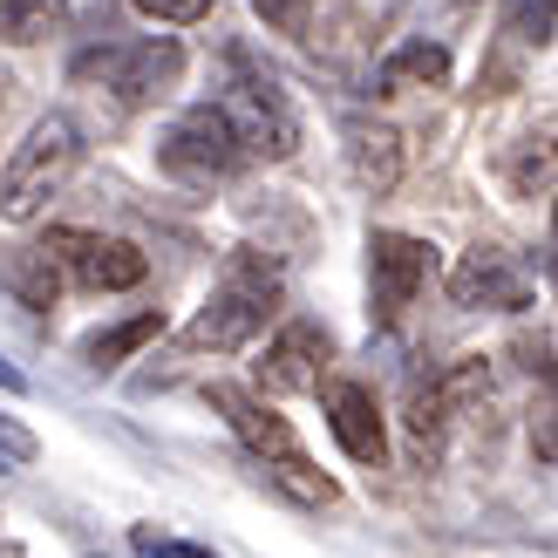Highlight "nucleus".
Returning a JSON list of instances; mask_svg holds the SVG:
<instances>
[{
  "mask_svg": "<svg viewBox=\"0 0 558 558\" xmlns=\"http://www.w3.org/2000/svg\"><path fill=\"white\" fill-rule=\"evenodd\" d=\"M75 171H82V130H75V117L48 109V117L14 144L8 171H0V218H8V226H35L48 211V198L69 191Z\"/></svg>",
  "mask_w": 558,
  "mask_h": 558,
  "instance_id": "f257e3e1",
  "label": "nucleus"
},
{
  "mask_svg": "<svg viewBox=\"0 0 558 558\" xmlns=\"http://www.w3.org/2000/svg\"><path fill=\"white\" fill-rule=\"evenodd\" d=\"M272 306H279V266L266 253H253V245H239L226 279L211 287V300L191 314L184 341L191 348H211V354H239V348L259 341V327H266Z\"/></svg>",
  "mask_w": 558,
  "mask_h": 558,
  "instance_id": "f03ea898",
  "label": "nucleus"
},
{
  "mask_svg": "<svg viewBox=\"0 0 558 558\" xmlns=\"http://www.w3.org/2000/svg\"><path fill=\"white\" fill-rule=\"evenodd\" d=\"M211 102L226 109V123L239 130L245 157H272L279 163V157L300 150V109H293V96L279 89V75H266L245 48L226 54V82H218Z\"/></svg>",
  "mask_w": 558,
  "mask_h": 558,
  "instance_id": "7ed1b4c3",
  "label": "nucleus"
},
{
  "mask_svg": "<svg viewBox=\"0 0 558 558\" xmlns=\"http://www.w3.org/2000/svg\"><path fill=\"white\" fill-rule=\"evenodd\" d=\"M157 163H163V178L211 191V184H226L239 163H245V144H239V130L226 123V109H218V102H191L184 117L163 123Z\"/></svg>",
  "mask_w": 558,
  "mask_h": 558,
  "instance_id": "20e7f679",
  "label": "nucleus"
},
{
  "mask_svg": "<svg viewBox=\"0 0 558 558\" xmlns=\"http://www.w3.org/2000/svg\"><path fill=\"white\" fill-rule=\"evenodd\" d=\"M184 75V41L178 35H144V41H109L75 54V82H102L117 102H157L163 89H178Z\"/></svg>",
  "mask_w": 558,
  "mask_h": 558,
  "instance_id": "39448f33",
  "label": "nucleus"
},
{
  "mask_svg": "<svg viewBox=\"0 0 558 558\" xmlns=\"http://www.w3.org/2000/svg\"><path fill=\"white\" fill-rule=\"evenodd\" d=\"M41 253L62 266L75 287H89V293H130V287H144V245H130V239H102V232H82V226H54L41 239Z\"/></svg>",
  "mask_w": 558,
  "mask_h": 558,
  "instance_id": "423d86ee",
  "label": "nucleus"
},
{
  "mask_svg": "<svg viewBox=\"0 0 558 558\" xmlns=\"http://www.w3.org/2000/svg\"><path fill=\"white\" fill-rule=\"evenodd\" d=\"M259 396H314L327 375V333L314 320H287L259 354Z\"/></svg>",
  "mask_w": 558,
  "mask_h": 558,
  "instance_id": "0eeeda50",
  "label": "nucleus"
},
{
  "mask_svg": "<svg viewBox=\"0 0 558 558\" xmlns=\"http://www.w3.org/2000/svg\"><path fill=\"white\" fill-rule=\"evenodd\" d=\"M429 279V245L409 232H375L368 239V287H375V320H402V306Z\"/></svg>",
  "mask_w": 558,
  "mask_h": 558,
  "instance_id": "6e6552de",
  "label": "nucleus"
},
{
  "mask_svg": "<svg viewBox=\"0 0 558 558\" xmlns=\"http://www.w3.org/2000/svg\"><path fill=\"white\" fill-rule=\"evenodd\" d=\"M450 300L457 306H497V314H518V306H532V279L511 266V253H497V245H470V253L450 266Z\"/></svg>",
  "mask_w": 558,
  "mask_h": 558,
  "instance_id": "1a4fd4ad",
  "label": "nucleus"
},
{
  "mask_svg": "<svg viewBox=\"0 0 558 558\" xmlns=\"http://www.w3.org/2000/svg\"><path fill=\"white\" fill-rule=\"evenodd\" d=\"M490 388V368H484V354H463V361H450L442 375H429V381H415V396H409V429L423 436V442H436L442 429H450V415L457 409H470Z\"/></svg>",
  "mask_w": 558,
  "mask_h": 558,
  "instance_id": "9d476101",
  "label": "nucleus"
},
{
  "mask_svg": "<svg viewBox=\"0 0 558 558\" xmlns=\"http://www.w3.org/2000/svg\"><path fill=\"white\" fill-rule=\"evenodd\" d=\"M205 402L232 423V436L253 450L259 463H279V457H300L293 450V429H287V415H272L266 396H253V388H239V381H211L205 388Z\"/></svg>",
  "mask_w": 558,
  "mask_h": 558,
  "instance_id": "9b49d317",
  "label": "nucleus"
},
{
  "mask_svg": "<svg viewBox=\"0 0 558 558\" xmlns=\"http://www.w3.org/2000/svg\"><path fill=\"white\" fill-rule=\"evenodd\" d=\"M341 150H348V178L368 191V198H388L402 184V136L375 123V117H348L341 123Z\"/></svg>",
  "mask_w": 558,
  "mask_h": 558,
  "instance_id": "f8f14e48",
  "label": "nucleus"
},
{
  "mask_svg": "<svg viewBox=\"0 0 558 558\" xmlns=\"http://www.w3.org/2000/svg\"><path fill=\"white\" fill-rule=\"evenodd\" d=\"M320 402H327V429H333V442H341L354 463H381V457H388L381 409H375V396H368L361 381H327Z\"/></svg>",
  "mask_w": 558,
  "mask_h": 558,
  "instance_id": "ddd939ff",
  "label": "nucleus"
},
{
  "mask_svg": "<svg viewBox=\"0 0 558 558\" xmlns=\"http://www.w3.org/2000/svg\"><path fill=\"white\" fill-rule=\"evenodd\" d=\"M375 82H381V96H396V89H442V82H450V48H442V41H402L381 62Z\"/></svg>",
  "mask_w": 558,
  "mask_h": 558,
  "instance_id": "4468645a",
  "label": "nucleus"
},
{
  "mask_svg": "<svg viewBox=\"0 0 558 558\" xmlns=\"http://www.w3.org/2000/svg\"><path fill=\"white\" fill-rule=\"evenodd\" d=\"M69 27V0H0V48H35Z\"/></svg>",
  "mask_w": 558,
  "mask_h": 558,
  "instance_id": "2eb2a0df",
  "label": "nucleus"
},
{
  "mask_svg": "<svg viewBox=\"0 0 558 558\" xmlns=\"http://www.w3.org/2000/svg\"><path fill=\"white\" fill-rule=\"evenodd\" d=\"M0 287H8L21 306L41 314V306H54V293H62V266H54L41 245H35V253H8V259H0Z\"/></svg>",
  "mask_w": 558,
  "mask_h": 558,
  "instance_id": "dca6fc26",
  "label": "nucleus"
},
{
  "mask_svg": "<svg viewBox=\"0 0 558 558\" xmlns=\"http://www.w3.org/2000/svg\"><path fill=\"white\" fill-rule=\"evenodd\" d=\"M157 333H163V314H130L117 327H96L89 341H82V361H89V368H117V361H130L144 341H157Z\"/></svg>",
  "mask_w": 558,
  "mask_h": 558,
  "instance_id": "f3484780",
  "label": "nucleus"
},
{
  "mask_svg": "<svg viewBox=\"0 0 558 558\" xmlns=\"http://www.w3.org/2000/svg\"><path fill=\"white\" fill-rule=\"evenodd\" d=\"M505 184L518 191V198H545V191H558V144H518L505 157Z\"/></svg>",
  "mask_w": 558,
  "mask_h": 558,
  "instance_id": "a211bd4d",
  "label": "nucleus"
},
{
  "mask_svg": "<svg viewBox=\"0 0 558 558\" xmlns=\"http://www.w3.org/2000/svg\"><path fill=\"white\" fill-rule=\"evenodd\" d=\"M266 477L287 490L293 505H306V511H320V505H333V497H341V484L320 477V470L306 463V457H279V463H266Z\"/></svg>",
  "mask_w": 558,
  "mask_h": 558,
  "instance_id": "6ab92c4d",
  "label": "nucleus"
},
{
  "mask_svg": "<svg viewBox=\"0 0 558 558\" xmlns=\"http://www.w3.org/2000/svg\"><path fill=\"white\" fill-rule=\"evenodd\" d=\"M253 14L279 35H306V21H314V0H253Z\"/></svg>",
  "mask_w": 558,
  "mask_h": 558,
  "instance_id": "aec40b11",
  "label": "nucleus"
},
{
  "mask_svg": "<svg viewBox=\"0 0 558 558\" xmlns=\"http://www.w3.org/2000/svg\"><path fill=\"white\" fill-rule=\"evenodd\" d=\"M136 14H150V21H163V27H184V21H205L211 0H136Z\"/></svg>",
  "mask_w": 558,
  "mask_h": 558,
  "instance_id": "412c9836",
  "label": "nucleus"
},
{
  "mask_svg": "<svg viewBox=\"0 0 558 558\" xmlns=\"http://www.w3.org/2000/svg\"><path fill=\"white\" fill-rule=\"evenodd\" d=\"M130 545L144 558H218L211 545H184V538H157V532H130Z\"/></svg>",
  "mask_w": 558,
  "mask_h": 558,
  "instance_id": "4be33fe9",
  "label": "nucleus"
},
{
  "mask_svg": "<svg viewBox=\"0 0 558 558\" xmlns=\"http://www.w3.org/2000/svg\"><path fill=\"white\" fill-rule=\"evenodd\" d=\"M35 457V436H27L21 423H8V415H0V463H27Z\"/></svg>",
  "mask_w": 558,
  "mask_h": 558,
  "instance_id": "5701e85b",
  "label": "nucleus"
},
{
  "mask_svg": "<svg viewBox=\"0 0 558 558\" xmlns=\"http://www.w3.org/2000/svg\"><path fill=\"white\" fill-rule=\"evenodd\" d=\"M0 388H8V396H21V388H27V381H21V368H8V361H0Z\"/></svg>",
  "mask_w": 558,
  "mask_h": 558,
  "instance_id": "b1692460",
  "label": "nucleus"
},
{
  "mask_svg": "<svg viewBox=\"0 0 558 558\" xmlns=\"http://www.w3.org/2000/svg\"><path fill=\"white\" fill-rule=\"evenodd\" d=\"M0 558H27V551H21V545H14V538H0Z\"/></svg>",
  "mask_w": 558,
  "mask_h": 558,
  "instance_id": "393cba45",
  "label": "nucleus"
},
{
  "mask_svg": "<svg viewBox=\"0 0 558 558\" xmlns=\"http://www.w3.org/2000/svg\"><path fill=\"white\" fill-rule=\"evenodd\" d=\"M551 245H558V211H551Z\"/></svg>",
  "mask_w": 558,
  "mask_h": 558,
  "instance_id": "a878e982",
  "label": "nucleus"
},
{
  "mask_svg": "<svg viewBox=\"0 0 558 558\" xmlns=\"http://www.w3.org/2000/svg\"><path fill=\"white\" fill-rule=\"evenodd\" d=\"M551 293H558V266H551Z\"/></svg>",
  "mask_w": 558,
  "mask_h": 558,
  "instance_id": "bb28decb",
  "label": "nucleus"
},
{
  "mask_svg": "<svg viewBox=\"0 0 558 558\" xmlns=\"http://www.w3.org/2000/svg\"><path fill=\"white\" fill-rule=\"evenodd\" d=\"M0 89H8V82H0Z\"/></svg>",
  "mask_w": 558,
  "mask_h": 558,
  "instance_id": "cd10ccee",
  "label": "nucleus"
},
{
  "mask_svg": "<svg viewBox=\"0 0 558 558\" xmlns=\"http://www.w3.org/2000/svg\"><path fill=\"white\" fill-rule=\"evenodd\" d=\"M551 8H558V0H551Z\"/></svg>",
  "mask_w": 558,
  "mask_h": 558,
  "instance_id": "c85d7f7f",
  "label": "nucleus"
}]
</instances>
